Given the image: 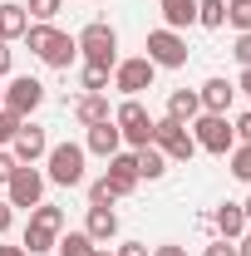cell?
<instances>
[{"label":"cell","mask_w":251,"mask_h":256,"mask_svg":"<svg viewBox=\"0 0 251 256\" xmlns=\"http://www.w3.org/2000/svg\"><path fill=\"white\" fill-rule=\"evenodd\" d=\"M25 44L34 50V60L50 64V69H69V64L79 60V44H74V34L54 30V25H30V30H25Z\"/></svg>","instance_id":"cell-1"},{"label":"cell","mask_w":251,"mask_h":256,"mask_svg":"<svg viewBox=\"0 0 251 256\" xmlns=\"http://www.w3.org/2000/svg\"><path fill=\"white\" fill-rule=\"evenodd\" d=\"M60 232H64V212L60 207H50V202H40V207H30V226H25V252L30 256H44L60 246Z\"/></svg>","instance_id":"cell-2"},{"label":"cell","mask_w":251,"mask_h":256,"mask_svg":"<svg viewBox=\"0 0 251 256\" xmlns=\"http://www.w3.org/2000/svg\"><path fill=\"white\" fill-rule=\"evenodd\" d=\"M74 44H79L84 64H104V69H114V64H118V30H114L108 20L84 25V30L74 34Z\"/></svg>","instance_id":"cell-3"},{"label":"cell","mask_w":251,"mask_h":256,"mask_svg":"<svg viewBox=\"0 0 251 256\" xmlns=\"http://www.w3.org/2000/svg\"><path fill=\"white\" fill-rule=\"evenodd\" d=\"M153 148L162 153L168 162H192L197 158V138H192L188 124H178V118H153Z\"/></svg>","instance_id":"cell-4"},{"label":"cell","mask_w":251,"mask_h":256,"mask_svg":"<svg viewBox=\"0 0 251 256\" xmlns=\"http://www.w3.org/2000/svg\"><path fill=\"white\" fill-rule=\"evenodd\" d=\"M84 143H50V172H44V182H60V188H84Z\"/></svg>","instance_id":"cell-5"},{"label":"cell","mask_w":251,"mask_h":256,"mask_svg":"<svg viewBox=\"0 0 251 256\" xmlns=\"http://www.w3.org/2000/svg\"><path fill=\"white\" fill-rule=\"evenodd\" d=\"M188 128H192V138H197V148H202V153L226 158V153L236 148V133H232V118H226V114H197Z\"/></svg>","instance_id":"cell-6"},{"label":"cell","mask_w":251,"mask_h":256,"mask_svg":"<svg viewBox=\"0 0 251 256\" xmlns=\"http://www.w3.org/2000/svg\"><path fill=\"white\" fill-rule=\"evenodd\" d=\"M153 79H158V64L148 60V54L118 60V64H114V74H108V84H114V89H118L124 98H138L143 89H153Z\"/></svg>","instance_id":"cell-7"},{"label":"cell","mask_w":251,"mask_h":256,"mask_svg":"<svg viewBox=\"0 0 251 256\" xmlns=\"http://www.w3.org/2000/svg\"><path fill=\"white\" fill-rule=\"evenodd\" d=\"M114 124H118L128 148H148V143H153V114H148L138 98H124V104L114 108Z\"/></svg>","instance_id":"cell-8"},{"label":"cell","mask_w":251,"mask_h":256,"mask_svg":"<svg viewBox=\"0 0 251 256\" xmlns=\"http://www.w3.org/2000/svg\"><path fill=\"white\" fill-rule=\"evenodd\" d=\"M5 202L10 207H40L44 202V172L34 168V162H20L15 172H10V182H5Z\"/></svg>","instance_id":"cell-9"},{"label":"cell","mask_w":251,"mask_h":256,"mask_svg":"<svg viewBox=\"0 0 251 256\" xmlns=\"http://www.w3.org/2000/svg\"><path fill=\"white\" fill-rule=\"evenodd\" d=\"M148 60L158 64V69H182L188 64V40L178 30H168V25H158V30H148Z\"/></svg>","instance_id":"cell-10"},{"label":"cell","mask_w":251,"mask_h":256,"mask_svg":"<svg viewBox=\"0 0 251 256\" xmlns=\"http://www.w3.org/2000/svg\"><path fill=\"white\" fill-rule=\"evenodd\" d=\"M40 104H44V84H40L34 74H15V79L5 84V108H10L15 118H30Z\"/></svg>","instance_id":"cell-11"},{"label":"cell","mask_w":251,"mask_h":256,"mask_svg":"<svg viewBox=\"0 0 251 256\" xmlns=\"http://www.w3.org/2000/svg\"><path fill=\"white\" fill-rule=\"evenodd\" d=\"M44 153H50V133L25 118V124L15 128V138H10V158L15 162H40Z\"/></svg>","instance_id":"cell-12"},{"label":"cell","mask_w":251,"mask_h":256,"mask_svg":"<svg viewBox=\"0 0 251 256\" xmlns=\"http://www.w3.org/2000/svg\"><path fill=\"white\" fill-rule=\"evenodd\" d=\"M84 153H94V158H114V153H124V133H118V124H114V118L94 124L89 133H84Z\"/></svg>","instance_id":"cell-13"},{"label":"cell","mask_w":251,"mask_h":256,"mask_svg":"<svg viewBox=\"0 0 251 256\" xmlns=\"http://www.w3.org/2000/svg\"><path fill=\"white\" fill-rule=\"evenodd\" d=\"M104 182L118 192V197H128V192L143 182V178H138V158H133V153H114V158H108V172H104Z\"/></svg>","instance_id":"cell-14"},{"label":"cell","mask_w":251,"mask_h":256,"mask_svg":"<svg viewBox=\"0 0 251 256\" xmlns=\"http://www.w3.org/2000/svg\"><path fill=\"white\" fill-rule=\"evenodd\" d=\"M197 98H202V114H226V108H232V98H236V84H232V79H222V74H212V79L197 89Z\"/></svg>","instance_id":"cell-15"},{"label":"cell","mask_w":251,"mask_h":256,"mask_svg":"<svg viewBox=\"0 0 251 256\" xmlns=\"http://www.w3.org/2000/svg\"><path fill=\"white\" fill-rule=\"evenodd\" d=\"M84 232H89V242H114L118 236V212L114 207H89V217H84Z\"/></svg>","instance_id":"cell-16"},{"label":"cell","mask_w":251,"mask_h":256,"mask_svg":"<svg viewBox=\"0 0 251 256\" xmlns=\"http://www.w3.org/2000/svg\"><path fill=\"white\" fill-rule=\"evenodd\" d=\"M25 30H30L25 5H20V0H5V5H0V40H5V44H10V40H25Z\"/></svg>","instance_id":"cell-17"},{"label":"cell","mask_w":251,"mask_h":256,"mask_svg":"<svg viewBox=\"0 0 251 256\" xmlns=\"http://www.w3.org/2000/svg\"><path fill=\"white\" fill-rule=\"evenodd\" d=\"M212 226H217L226 242H236V236L246 232V212H242V202H222L217 212H212Z\"/></svg>","instance_id":"cell-18"},{"label":"cell","mask_w":251,"mask_h":256,"mask_svg":"<svg viewBox=\"0 0 251 256\" xmlns=\"http://www.w3.org/2000/svg\"><path fill=\"white\" fill-rule=\"evenodd\" d=\"M197 114H202V98H197V89H172V94H168V118L192 124Z\"/></svg>","instance_id":"cell-19"},{"label":"cell","mask_w":251,"mask_h":256,"mask_svg":"<svg viewBox=\"0 0 251 256\" xmlns=\"http://www.w3.org/2000/svg\"><path fill=\"white\" fill-rule=\"evenodd\" d=\"M162 25L168 30H188V25H197V0H162Z\"/></svg>","instance_id":"cell-20"},{"label":"cell","mask_w":251,"mask_h":256,"mask_svg":"<svg viewBox=\"0 0 251 256\" xmlns=\"http://www.w3.org/2000/svg\"><path fill=\"white\" fill-rule=\"evenodd\" d=\"M74 118H79L84 128H94V124H104V118H114V114H108V98H104V94H84L79 104H74Z\"/></svg>","instance_id":"cell-21"},{"label":"cell","mask_w":251,"mask_h":256,"mask_svg":"<svg viewBox=\"0 0 251 256\" xmlns=\"http://www.w3.org/2000/svg\"><path fill=\"white\" fill-rule=\"evenodd\" d=\"M133 158H138V178H148V182H158V178L168 172V158L158 153L153 143H148V148H133Z\"/></svg>","instance_id":"cell-22"},{"label":"cell","mask_w":251,"mask_h":256,"mask_svg":"<svg viewBox=\"0 0 251 256\" xmlns=\"http://www.w3.org/2000/svg\"><path fill=\"white\" fill-rule=\"evenodd\" d=\"M104 246L98 242H89V232H69V236H60V256H98Z\"/></svg>","instance_id":"cell-23"},{"label":"cell","mask_w":251,"mask_h":256,"mask_svg":"<svg viewBox=\"0 0 251 256\" xmlns=\"http://www.w3.org/2000/svg\"><path fill=\"white\" fill-rule=\"evenodd\" d=\"M197 25L222 30V25H226V0H197Z\"/></svg>","instance_id":"cell-24"},{"label":"cell","mask_w":251,"mask_h":256,"mask_svg":"<svg viewBox=\"0 0 251 256\" xmlns=\"http://www.w3.org/2000/svg\"><path fill=\"white\" fill-rule=\"evenodd\" d=\"M108 74H114V69H104V64H84V69H79L84 94H104V89H108Z\"/></svg>","instance_id":"cell-25"},{"label":"cell","mask_w":251,"mask_h":256,"mask_svg":"<svg viewBox=\"0 0 251 256\" xmlns=\"http://www.w3.org/2000/svg\"><path fill=\"white\" fill-rule=\"evenodd\" d=\"M64 10V0H25V15L34 25H54V15Z\"/></svg>","instance_id":"cell-26"},{"label":"cell","mask_w":251,"mask_h":256,"mask_svg":"<svg viewBox=\"0 0 251 256\" xmlns=\"http://www.w3.org/2000/svg\"><path fill=\"white\" fill-rule=\"evenodd\" d=\"M226 25H232L236 34L251 30V0H226Z\"/></svg>","instance_id":"cell-27"},{"label":"cell","mask_w":251,"mask_h":256,"mask_svg":"<svg viewBox=\"0 0 251 256\" xmlns=\"http://www.w3.org/2000/svg\"><path fill=\"white\" fill-rule=\"evenodd\" d=\"M232 178L236 182H251V143H236L232 148Z\"/></svg>","instance_id":"cell-28"},{"label":"cell","mask_w":251,"mask_h":256,"mask_svg":"<svg viewBox=\"0 0 251 256\" xmlns=\"http://www.w3.org/2000/svg\"><path fill=\"white\" fill-rule=\"evenodd\" d=\"M114 202H118V192L108 188L104 178H94V182H89V207H114Z\"/></svg>","instance_id":"cell-29"},{"label":"cell","mask_w":251,"mask_h":256,"mask_svg":"<svg viewBox=\"0 0 251 256\" xmlns=\"http://www.w3.org/2000/svg\"><path fill=\"white\" fill-rule=\"evenodd\" d=\"M232 54H236V64H242V69H251V30L236 34V50H232Z\"/></svg>","instance_id":"cell-30"},{"label":"cell","mask_w":251,"mask_h":256,"mask_svg":"<svg viewBox=\"0 0 251 256\" xmlns=\"http://www.w3.org/2000/svg\"><path fill=\"white\" fill-rule=\"evenodd\" d=\"M202 256H236V242L222 236V242H212V246H202Z\"/></svg>","instance_id":"cell-31"},{"label":"cell","mask_w":251,"mask_h":256,"mask_svg":"<svg viewBox=\"0 0 251 256\" xmlns=\"http://www.w3.org/2000/svg\"><path fill=\"white\" fill-rule=\"evenodd\" d=\"M232 133H236V143H251V108L236 118V124H232Z\"/></svg>","instance_id":"cell-32"},{"label":"cell","mask_w":251,"mask_h":256,"mask_svg":"<svg viewBox=\"0 0 251 256\" xmlns=\"http://www.w3.org/2000/svg\"><path fill=\"white\" fill-rule=\"evenodd\" d=\"M114 256H148V246H143V242H118Z\"/></svg>","instance_id":"cell-33"},{"label":"cell","mask_w":251,"mask_h":256,"mask_svg":"<svg viewBox=\"0 0 251 256\" xmlns=\"http://www.w3.org/2000/svg\"><path fill=\"white\" fill-rule=\"evenodd\" d=\"M15 168H20V162H15V158H10V153H5V148H0V188L10 182V172H15Z\"/></svg>","instance_id":"cell-34"},{"label":"cell","mask_w":251,"mask_h":256,"mask_svg":"<svg viewBox=\"0 0 251 256\" xmlns=\"http://www.w3.org/2000/svg\"><path fill=\"white\" fill-rule=\"evenodd\" d=\"M10 222H15V207H10V202H5V197H0V236H5V232H10Z\"/></svg>","instance_id":"cell-35"},{"label":"cell","mask_w":251,"mask_h":256,"mask_svg":"<svg viewBox=\"0 0 251 256\" xmlns=\"http://www.w3.org/2000/svg\"><path fill=\"white\" fill-rule=\"evenodd\" d=\"M153 256H188V246H178V242H162V246H153Z\"/></svg>","instance_id":"cell-36"},{"label":"cell","mask_w":251,"mask_h":256,"mask_svg":"<svg viewBox=\"0 0 251 256\" xmlns=\"http://www.w3.org/2000/svg\"><path fill=\"white\" fill-rule=\"evenodd\" d=\"M236 256H251V226L242 232V236H236Z\"/></svg>","instance_id":"cell-37"},{"label":"cell","mask_w":251,"mask_h":256,"mask_svg":"<svg viewBox=\"0 0 251 256\" xmlns=\"http://www.w3.org/2000/svg\"><path fill=\"white\" fill-rule=\"evenodd\" d=\"M5 74H10V44L0 40V79H5Z\"/></svg>","instance_id":"cell-38"},{"label":"cell","mask_w":251,"mask_h":256,"mask_svg":"<svg viewBox=\"0 0 251 256\" xmlns=\"http://www.w3.org/2000/svg\"><path fill=\"white\" fill-rule=\"evenodd\" d=\"M236 89H242V94L251 98V69H242V79H236Z\"/></svg>","instance_id":"cell-39"},{"label":"cell","mask_w":251,"mask_h":256,"mask_svg":"<svg viewBox=\"0 0 251 256\" xmlns=\"http://www.w3.org/2000/svg\"><path fill=\"white\" fill-rule=\"evenodd\" d=\"M0 256H30L25 246H0Z\"/></svg>","instance_id":"cell-40"},{"label":"cell","mask_w":251,"mask_h":256,"mask_svg":"<svg viewBox=\"0 0 251 256\" xmlns=\"http://www.w3.org/2000/svg\"><path fill=\"white\" fill-rule=\"evenodd\" d=\"M242 212H246V226H251V197H246V202H242Z\"/></svg>","instance_id":"cell-41"},{"label":"cell","mask_w":251,"mask_h":256,"mask_svg":"<svg viewBox=\"0 0 251 256\" xmlns=\"http://www.w3.org/2000/svg\"><path fill=\"white\" fill-rule=\"evenodd\" d=\"M0 108H5V84H0Z\"/></svg>","instance_id":"cell-42"}]
</instances>
